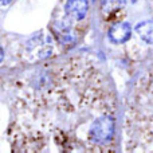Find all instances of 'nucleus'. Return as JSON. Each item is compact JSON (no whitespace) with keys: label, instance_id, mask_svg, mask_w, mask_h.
I'll return each mask as SVG.
<instances>
[{"label":"nucleus","instance_id":"f257e3e1","mask_svg":"<svg viewBox=\"0 0 153 153\" xmlns=\"http://www.w3.org/2000/svg\"><path fill=\"white\" fill-rule=\"evenodd\" d=\"M90 138L97 144H105L114 134V120L110 116H102L93 122L90 128Z\"/></svg>","mask_w":153,"mask_h":153},{"label":"nucleus","instance_id":"f03ea898","mask_svg":"<svg viewBox=\"0 0 153 153\" xmlns=\"http://www.w3.org/2000/svg\"><path fill=\"white\" fill-rule=\"evenodd\" d=\"M89 11L87 0H67L65 4V12L73 20H82L86 18Z\"/></svg>","mask_w":153,"mask_h":153},{"label":"nucleus","instance_id":"7ed1b4c3","mask_svg":"<svg viewBox=\"0 0 153 153\" xmlns=\"http://www.w3.org/2000/svg\"><path fill=\"white\" fill-rule=\"evenodd\" d=\"M132 36V27L126 22L117 23L109 30V39L116 45H122L128 42Z\"/></svg>","mask_w":153,"mask_h":153},{"label":"nucleus","instance_id":"20e7f679","mask_svg":"<svg viewBox=\"0 0 153 153\" xmlns=\"http://www.w3.org/2000/svg\"><path fill=\"white\" fill-rule=\"evenodd\" d=\"M136 34L140 36L145 43L153 45V20H145L138 23L134 27Z\"/></svg>","mask_w":153,"mask_h":153},{"label":"nucleus","instance_id":"39448f33","mask_svg":"<svg viewBox=\"0 0 153 153\" xmlns=\"http://www.w3.org/2000/svg\"><path fill=\"white\" fill-rule=\"evenodd\" d=\"M125 4H126V0H102L101 10H102L103 15L108 18V16L116 13L117 11H120L121 8H124Z\"/></svg>","mask_w":153,"mask_h":153},{"label":"nucleus","instance_id":"423d86ee","mask_svg":"<svg viewBox=\"0 0 153 153\" xmlns=\"http://www.w3.org/2000/svg\"><path fill=\"white\" fill-rule=\"evenodd\" d=\"M0 1H1V4H3V5H7L8 3H11L12 0H0Z\"/></svg>","mask_w":153,"mask_h":153}]
</instances>
